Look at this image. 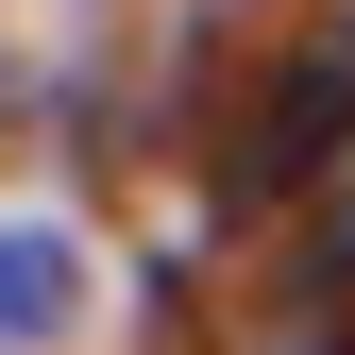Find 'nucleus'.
<instances>
[{
    "mask_svg": "<svg viewBox=\"0 0 355 355\" xmlns=\"http://www.w3.org/2000/svg\"><path fill=\"white\" fill-rule=\"evenodd\" d=\"M68 288H85V271H68V237H51V220H17V237H0V355L51 338V322H68Z\"/></svg>",
    "mask_w": 355,
    "mask_h": 355,
    "instance_id": "obj_1",
    "label": "nucleus"
}]
</instances>
